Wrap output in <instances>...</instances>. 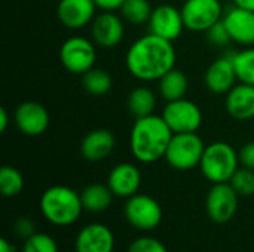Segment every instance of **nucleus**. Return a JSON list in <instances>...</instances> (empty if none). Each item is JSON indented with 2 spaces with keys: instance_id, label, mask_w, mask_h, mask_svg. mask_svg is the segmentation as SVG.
<instances>
[{
  "instance_id": "obj_9",
  "label": "nucleus",
  "mask_w": 254,
  "mask_h": 252,
  "mask_svg": "<svg viewBox=\"0 0 254 252\" xmlns=\"http://www.w3.org/2000/svg\"><path fill=\"white\" fill-rule=\"evenodd\" d=\"M180 10L185 27L195 33H205L222 19L220 0H185Z\"/></svg>"
},
{
  "instance_id": "obj_3",
  "label": "nucleus",
  "mask_w": 254,
  "mask_h": 252,
  "mask_svg": "<svg viewBox=\"0 0 254 252\" xmlns=\"http://www.w3.org/2000/svg\"><path fill=\"white\" fill-rule=\"evenodd\" d=\"M83 211L80 195L67 186H52L40 198V212L54 226L74 224Z\"/></svg>"
},
{
  "instance_id": "obj_28",
  "label": "nucleus",
  "mask_w": 254,
  "mask_h": 252,
  "mask_svg": "<svg viewBox=\"0 0 254 252\" xmlns=\"http://www.w3.org/2000/svg\"><path fill=\"white\" fill-rule=\"evenodd\" d=\"M231 186L240 196L254 195V171L249 168H238V171L231 178Z\"/></svg>"
},
{
  "instance_id": "obj_7",
  "label": "nucleus",
  "mask_w": 254,
  "mask_h": 252,
  "mask_svg": "<svg viewBox=\"0 0 254 252\" xmlns=\"http://www.w3.org/2000/svg\"><path fill=\"white\" fill-rule=\"evenodd\" d=\"M127 221L138 230H153L162 221V208L149 195H134L125 203Z\"/></svg>"
},
{
  "instance_id": "obj_33",
  "label": "nucleus",
  "mask_w": 254,
  "mask_h": 252,
  "mask_svg": "<svg viewBox=\"0 0 254 252\" xmlns=\"http://www.w3.org/2000/svg\"><path fill=\"white\" fill-rule=\"evenodd\" d=\"M238 156H240V163L244 168H249V169L254 171V141L244 144L241 147Z\"/></svg>"
},
{
  "instance_id": "obj_4",
  "label": "nucleus",
  "mask_w": 254,
  "mask_h": 252,
  "mask_svg": "<svg viewBox=\"0 0 254 252\" xmlns=\"http://www.w3.org/2000/svg\"><path fill=\"white\" fill-rule=\"evenodd\" d=\"M240 156L235 149L225 143L216 141L205 146L199 168L202 175L213 184L229 183L238 171Z\"/></svg>"
},
{
  "instance_id": "obj_31",
  "label": "nucleus",
  "mask_w": 254,
  "mask_h": 252,
  "mask_svg": "<svg viewBox=\"0 0 254 252\" xmlns=\"http://www.w3.org/2000/svg\"><path fill=\"white\" fill-rule=\"evenodd\" d=\"M207 33V37H208V42L211 45H216V46H225L228 43H231V36L226 30V25L223 22V19H220L219 22H216L210 30L205 31Z\"/></svg>"
},
{
  "instance_id": "obj_30",
  "label": "nucleus",
  "mask_w": 254,
  "mask_h": 252,
  "mask_svg": "<svg viewBox=\"0 0 254 252\" xmlns=\"http://www.w3.org/2000/svg\"><path fill=\"white\" fill-rule=\"evenodd\" d=\"M128 252H168V250L161 241L155 238L143 236V238L135 239L131 244Z\"/></svg>"
},
{
  "instance_id": "obj_25",
  "label": "nucleus",
  "mask_w": 254,
  "mask_h": 252,
  "mask_svg": "<svg viewBox=\"0 0 254 252\" xmlns=\"http://www.w3.org/2000/svg\"><path fill=\"white\" fill-rule=\"evenodd\" d=\"M82 85L85 91L94 97H103L112 89V77L103 68L92 67L89 71L82 74Z\"/></svg>"
},
{
  "instance_id": "obj_19",
  "label": "nucleus",
  "mask_w": 254,
  "mask_h": 252,
  "mask_svg": "<svg viewBox=\"0 0 254 252\" xmlns=\"http://www.w3.org/2000/svg\"><path fill=\"white\" fill-rule=\"evenodd\" d=\"M226 110L231 117L246 122L254 117V86L247 83L235 85L225 100Z\"/></svg>"
},
{
  "instance_id": "obj_10",
  "label": "nucleus",
  "mask_w": 254,
  "mask_h": 252,
  "mask_svg": "<svg viewBox=\"0 0 254 252\" xmlns=\"http://www.w3.org/2000/svg\"><path fill=\"white\" fill-rule=\"evenodd\" d=\"M238 193L231 183L213 184L207 195V214L216 224H225L234 218L238 209Z\"/></svg>"
},
{
  "instance_id": "obj_21",
  "label": "nucleus",
  "mask_w": 254,
  "mask_h": 252,
  "mask_svg": "<svg viewBox=\"0 0 254 252\" xmlns=\"http://www.w3.org/2000/svg\"><path fill=\"white\" fill-rule=\"evenodd\" d=\"M158 82H159V94L167 102L185 98L189 89L188 76L179 68L170 70Z\"/></svg>"
},
{
  "instance_id": "obj_23",
  "label": "nucleus",
  "mask_w": 254,
  "mask_h": 252,
  "mask_svg": "<svg viewBox=\"0 0 254 252\" xmlns=\"http://www.w3.org/2000/svg\"><path fill=\"white\" fill-rule=\"evenodd\" d=\"M127 107L135 119L150 116L153 114V110L156 107V97L152 89L146 86H138L129 92Z\"/></svg>"
},
{
  "instance_id": "obj_20",
  "label": "nucleus",
  "mask_w": 254,
  "mask_h": 252,
  "mask_svg": "<svg viewBox=\"0 0 254 252\" xmlns=\"http://www.w3.org/2000/svg\"><path fill=\"white\" fill-rule=\"evenodd\" d=\"M115 149V135L109 129H94L80 143V154L89 162H100Z\"/></svg>"
},
{
  "instance_id": "obj_37",
  "label": "nucleus",
  "mask_w": 254,
  "mask_h": 252,
  "mask_svg": "<svg viewBox=\"0 0 254 252\" xmlns=\"http://www.w3.org/2000/svg\"><path fill=\"white\" fill-rule=\"evenodd\" d=\"M234 1H235V6H240V7H246V9L254 10V0H234Z\"/></svg>"
},
{
  "instance_id": "obj_14",
  "label": "nucleus",
  "mask_w": 254,
  "mask_h": 252,
  "mask_svg": "<svg viewBox=\"0 0 254 252\" xmlns=\"http://www.w3.org/2000/svg\"><path fill=\"white\" fill-rule=\"evenodd\" d=\"M97 4L94 0H60L57 15L60 22L70 28L79 30L94 21Z\"/></svg>"
},
{
  "instance_id": "obj_17",
  "label": "nucleus",
  "mask_w": 254,
  "mask_h": 252,
  "mask_svg": "<svg viewBox=\"0 0 254 252\" xmlns=\"http://www.w3.org/2000/svg\"><path fill=\"white\" fill-rule=\"evenodd\" d=\"M237 71L232 56L216 59L205 71V86L213 94H228L237 83Z\"/></svg>"
},
{
  "instance_id": "obj_34",
  "label": "nucleus",
  "mask_w": 254,
  "mask_h": 252,
  "mask_svg": "<svg viewBox=\"0 0 254 252\" xmlns=\"http://www.w3.org/2000/svg\"><path fill=\"white\" fill-rule=\"evenodd\" d=\"M97 7H100L101 10H116L122 6V3L125 0H94Z\"/></svg>"
},
{
  "instance_id": "obj_11",
  "label": "nucleus",
  "mask_w": 254,
  "mask_h": 252,
  "mask_svg": "<svg viewBox=\"0 0 254 252\" xmlns=\"http://www.w3.org/2000/svg\"><path fill=\"white\" fill-rule=\"evenodd\" d=\"M149 31L152 34H156L162 39H167L170 42H174L180 37L183 33L185 21L182 10L171 4H159L152 10L150 19H149Z\"/></svg>"
},
{
  "instance_id": "obj_16",
  "label": "nucleus",
  "mask_w": 254,
  "mask_h": 252,
  "mask_svg": "<svg viewBox=\"0 0 254 252\" xmlns=\"http://www.w3.org/2000/svg\"><path fill=\"white\" fill-rule=\"evenodd\" d=\"M76 252H113L115 236L113 232L100 223L85 226L74 244Z\"/></svg>"
},
{
  "instance_id": "obj_1",
  "label": "nucleus",
  "mask_w": 254,
  "mask_h": 252,
  "mask_svg": "<svg viewBox=\"0 0 254 252\" xmlns=\"http://www.w3.org/2000/svg\"><path fill=\"white\" fill-rule=\"evenodd\" d=\"M125 64L128 71L138 80H159L174 68L176 50L173 42L149 33L131 45L125 56Z\"/></svg>"
},
{
  "instance_id": "obj_35",
  "label": "nucleus",
  "mask_w": 254,
  "mask_h": 252,
  "mask_svg": "<svg viewBox=\"0 0 254 252\" xmlns=\"http://www.w3.org/2000/svg\"><path fill=\"white\" fill-rule=\"evenodd\" d=\"M7 125H9V114L6 111V108L1 107L0 108V132L1 134L7 129Z\"/></svg>"
},
{
  "instance_id": "obj_24",
  "label": "nucleus",
  "mask_w": 254,
  "mask_h": 252,
  "mask_svg": "<svg viewBox=\"0 0 254 252\" xmlns=\"http://www.w3.org/2000/svg\"><path fill=\"white\" fill-rule=\"evenodd\" d=\"M121 16L132 24V25H143L149 22L153 7L150 6L149 0H125L119 7Z\"/></svg>"
},
{
  "instance_id": "obj_36",
  "label": "nucleus",
  "mask_w": 254,
  "mask_h": 252,
  "mask_svg": "<svg viewBox=\"0 0 254 252\" xmlns=\"http://www.w3.org/2000/svg\"><path fill=\"white\" fill-rule=\"evenodd\" d=\"M0 252H15V248L7 239H0Z\"/></svg>"
},
{
  "instance_id": "obj_6",
  "label": "nucleus",
  "mask_w": 254,
  "mask_h": 252,
  "mask_svg": "<svg viewBox=\"0 0 254 252\" xmlns=\"http://www.w3.org/2000/svg\"><path fill=\"white\" fill-rule=\"evenodd\" d=\"M60 59L64 68L73 74H85L97 59V50L91 40L74 36L67 39L60 49Z\"/></svg>"
},
{
  "instance_id": "obj_32",
  "label": "nucleus",
  "mask_w": 254,
  "mask_h": 252,
  "mask_svg": "<svg viewBox=\"0 0 254 252\" xmlns=\"http://www.w3.org/2000/svg\"><path fill=\"white\" fill-rule=\"evenodd\" d=\"M15 232L19 238L22 239H28L30 236H33L36 233V229H34V223L27 218V217H21L16 220L15 223Z\"/></svg>"
},
{
  "instance_id": "obj_8",
  "label": "nucleus",
  "mask_w": 254,
  "mask_h": 252,
  "mask_svg": "<svg viewBox=\"0 0 254 252\" xmlns=\"http://www.w3.org/2000/svg\"><path fill=\"white\" fill-rule=\"evenodd\" d=\"M162 117L173 134L196 132L202 125L201 108L186 98L167 102L162 111Z\"/></svg>"
},
{
  "instance_id": "obj_22",
  "label": "nucleus",
  "mask_w": 254,
  "mask_h": 252,
  "mask_svg": "<svg viewBox=\"0 0 254 252\" xmlns=\"http://www.w3.org/2000/svg\"><path fill=\"white\" fill-rule=\"evenodd\" d=\"M80 199L85 211L97 214L106 211L112 205L113 192L110 190L109 186L94 183L83 189V192L80 193Z\"/></svg>"
},
{
  "instance_id": "obj_18",
  "label": "nucleus",
  "mask_w": 254,
  "mask_h": 252,
  "mask_svg": "<svg viewBox=\"0 0 254 252\" xmlns=\"http://www.w3.org/2000/svg\"><path fill=\"white\" fill-rule=\"evenodd\" d=\"M107 186L115 196L131 198L141 186V172L132 163H119L110 171Z\"/></svg>"
},
{
  "instance_id": "obj_2",
  "label": "nucleus",
  "mask_w": 254,
  "mask_h": 252,
  "mask_svg": "<svg viewBox=\"0 0 254 252\" xmlns=\"http://www.w3.org/2000/svg\"><path fill=\"white\" fill-rule=\"evenodd\" d=\"M173 135L162 116L150 114L135 119L129 135L131 153L141 163L158 162L165 157Z\"/></svg>"
},
{
  "instance_id": "obj_27",
  "label": "nucleus",
  "mask_w": 254,
  "mask_h": 252,
  "mask_svg": "<svg viewBox=\"0 0 254 252\" xmlns=\"http://www.w3.org/2000/svg\"><path fill=\"white\" fill-rule=\"evenodd\" d=\"M24 189L22 174L12 166H3L0 169V192L6 198L18 196Z\"/></svg>"
},
{
  "instance_id": "obj_13",
  "label": "nucleus",
  "mask_w": 254,
  "mask_h": 252,
  "mask_svg": "<svg viewBox=\"0 0 254 252\" xmlns=\"http://www.w3.org/2000/svg\"><path fill=\"white\" fill-rule=\"evenodd\" d=\"M124 21L122 16L116 15L113 10H104L98 13L91 22L92 40L101 48H115L124 39Z\"/></svg>"
},
{
  "instance_id": "obj_15",
  "label": "nucleus",
  "mask_w": 254,
  "mask_h": 252,
  "mask_svg": "<svg viewBox=\"0 0 254 252\" xmlns=\"http://www.w3.org/2000/svg\"><path fill=\"white\" fill-rule=\"evenodd\" d=\"M223 22L232 42L243 46L254 45V10L235 6L223 16Z\"/></svg>"
},
{
  "instance_id": "obj_38",
  "label": "nucleus",
  "mask_w": 254,
  "mask_h": 252,
  "mask_svg": "<svg viewBox=\"0 0 254 252\" xmlns=\"http://www.w3.org/2000/svg\"><path fill=\"white\" fill-rule=\"evenodd\" d=\"M183 1H185V0H183Z\"/></svg>"
},
{
  "instance_id": "obj_12",
  "label": "nucleus",
  "mask_w": 254,
  "mask_h": 252,
  "mask_svg": "<svg viewBox=\"0 0 254 252\" xmlns=\"http://www.w3.org/2000/svg\"><path fill=\"white\" fill-rule=\"evenodd\" d=\"M13 119L19 132L27 137L42 135L43 132H46L51 122L48 110L36 101L21 102L15 110Z\"/></svg>"
},
{
  "instance_id": "obj_5",
  "label": "nucleus",
  "mask_w": 254,
  "mask_h": 252,
  "mask_svg": "<svg viewBox=\"0 0 254 252\" xmlns=\"http://www.w3.org/2000/svg\"><path fill=\"white\" fill-rule=\"evenodd\" d=\"M205 144L196 132L174 134L165 153L168 165L177 171H189L199 166Z\"/></svg>"
},
{
  "instance_id": "obj_26",
  "label": "nucleus",
  "mask_w": 254,
  "mask_h": 252,
  "mask_svg": "<svg viewBox=\"0 0 254 252\" xmlns=\"http://www.w3.org/2000/svg\"><path fill=\"white\" fill-rule=\"evenodd\" d=\"M232 61L240 83H247L254 86V48H249L234 53Z\"/></svg>"
},
{
  "instance_id": "obj_29",
  "label": "nucleus",
  "mask_w": 254,
  "mask_h": 252,
  "mask_svg": "<svg viewBox=\"0 0 254 252\" xmlns=\"http://www.w3.org/2000/svg\"><path fill=\"white\" fill-rule=\"evenodd\" d=\"M22 252H58L57 242L46 233H34L25 239Z\"/></svg>"
}]
</instances>
